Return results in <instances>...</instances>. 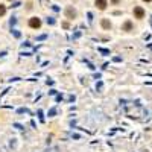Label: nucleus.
Listing matches in <instances>:
<instances>
[{
  "label": "nucleus",
  "mask_w": 152,
  "mask_h": 152,
  "mask_svg": "<svg viewBox=\"0 0 152 152\" xmlns=\"http://www.w3.org/2000/svg\"><path fill=\"white\" fill-rule=\"evenodd\" d=\"M29 26H31V28H34V29H38L40 26H41V20L37 19V17H34V19L29 20Z\"/></svg>",
  "instance_id": "f257e3e1"
},
{
  "label": "nucleus",
  "mask_w": 152,
  "mask_h": 152,
  "mask_svg": "<svg viewBox=\"0 0 152 152\" xmlns=\"http://www.w3.org/2000/svg\"><path fill=\"white\" fill-rule=\"evenodd\" d=\"M134 15H136V19H143V17H145V11H143V8H140V6L134 8Z\"/></svg>",
  "instance_id": "f03ea898"
},
{
  "label": "nucleus",
  "mask_w": 152,
  "mask_h": 152,
  "mask_svg": "<svg viewBox=\"0 0 152 152\" xmlns=\"http://www.w3.org/2000/svg\"><path fill=\"white\" fill-rule=\"evenodd\" d=\"M66 15L69 17V19H73V17H76V11L71 9V8H67V9H66Z\"/></svg>",
  "instance_id": "7ed1b4c3"
},
{
  "label": "nucleus",
  "mask_w": 152,
  "mask_h": 152,
  "mask_svg": "<svg viewBox=\"0 0 152 152\" xmlns=\"http://www.w3.org/2000/svg\"><path fill=\"white\" fill-rule=\"evenodd\" d=\"M96 6L99 9H105L106 8V0H96Z\"/></svg>",
  "instance_id": "20e7f679"
},
{
  "label": "nucleus",
  "mask_w": 152,
  "mask_h": 152,
  "mask_svg": "<svg viewBox=\"0 0 152 152\" xmlns=\"http://www.w3.org/2000/svg\"><path fill=\"white\" fill-rule=\"evenodd\" d=\"M102 28H103V29H110V28H111V23H110L108 20H102Z\"/></svg>",
  "instance_id": "39448f33"
},
{
  "label": "nucleus",
  "mask_w": 152,
  "mask_h": 152,
  "mask_svg": "<svg viewBox=\"0 0 152 152\" xmlns=\"http://www.w3.org/2000/svg\"><path fill=\"white\" fill-rule=\"evenodd\" d=\"M123 29H125V31H131V29H132L131 21H126V23H125V24H123Z\"/></svg>",
  "instance_id": "423d86ee"
},
{
  "label": "nucleus",
  "mask_w": 152,
  "mask_h": 152,
  "mask_svg": "<svg viewBox=\"0 0 152 152\" xmlns=\"http://www.w3.org/2000/svg\"><path fill=\"white\" fill-rule=\"evenodd\" d=\"M5 12H6V8H5V5H0V17H2V15H5Z\"/></svg>",
  "instance_id": "0eeeda50"
},
{
  "label": "nucleus",
  "mask_w": 152,
  "mask_h": 152,
  "mask_svg": "<svg viewBox=\"0 0 152 152\" xmlns=\"http://www.w3.org/2000/svg\"><path fill=\"white\" fill-rule=\"evenodd\" d=\"M111 2H113V3H119V2H120V0H111Z\"/></svg>",
  "instance_id": "6e6552de"
},
{
  "label": "nucleus",
  "mask_w": 152,
  "mask_h": 152,
  "mask_svg": "<svg viewBox=\"0 0 152 152\" xmlns=\"http://www.w3.org/2000/svg\"><path fill=\"white\" fill-rule=\"evenodd\" d=\"M143 2H151V0H143Z\"/></svg>",
  "instance_id": "1a4fd4ad"
}]
</instances>
